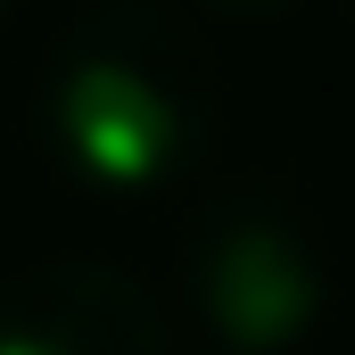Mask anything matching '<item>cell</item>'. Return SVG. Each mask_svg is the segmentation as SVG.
Here are the masks:
<instances>
[{"instance_id": "cell-4", "label": "cell", "mask_w": 355, "mask_h": 355, "mask_svg": "<svg viewBox=\"0 0 355 355\" xmlns=\"http://www.w3.org/2000/svg\"><path fill=\"white\" fill-rule=\"evenodd\" d=\"M198 8H215V17H248V25H257V17H289L297 0H198Z\"/></svg>"}, {"instance_id": "cell-5", "label": "cell", "mask_w": 355, "mask_h": 355, "mask_svg": "<svg viewBox=\"0 0 355 355\" xmlns=\"http://www.w3.org/2000/svg\"><path fill=\"white\" fill-rule=\"evenodd\" d=\"M0 17H8V0H0Z\"/></svg>"}, {"instance_id": "cell-3", "label": "cell", "mask_w": 355, "mask_h": 355, "mask_svg": "<svg viewBox=\"0 0 355 355\" xmlns=\"http://www.w3.org/2000/svg\"><path fill=\"white\" fill-rule=\"evenodd\" d=\"M0 355H166V306L99 257H50L0 281Z\"/></svg>"}, {"instance_id": "cell-2", "label": "cell", "mask_w": 355, "mask_h": 355, "mask_svg": "<svg viewBox=\"0 0 355 355\" xmlns=\"http://www.w3.org/2000/svg\"><path fill=\"white\" fill-rule=\"evenodd\" d=\"M182 297L223 355H281L322 322L331 272H322L314 232L289 207L223 198L182 240Z\"/></svg>"}, {"instance_id": "cell-1", "label": "cell", "mask_w": 355, "mask_h": 355, "mask_svg": "<svg viewBox=\"0 0 355 355\" xmlns=\"http://www.w3.org/2000/svg\"><path fill=\"white\" fill-rule=\"evenodd\" d=\"M42 132L58 174L91 198H149L207 141V75L157 8H99L58 50Z\"/></svg>"}, {"instance_id": "cell-6", "label": "cell", "mask_w": 355, "mask_h": 355, "mask_svg": "<svg viewBox=\"0 0 355 355\" xmlns=\"http://www.w3.org/2000/svg\"><path fill=\"white\" fill-rule=\"evenodd\" d=\"M347 17H355V0H347Z\"/></svg>"}]
</instances>
